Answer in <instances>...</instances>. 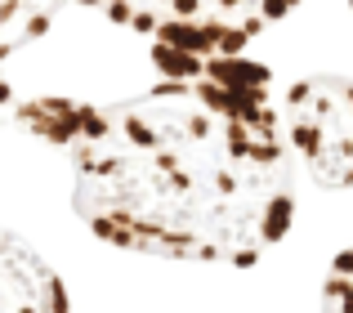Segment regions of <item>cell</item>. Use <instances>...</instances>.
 I'll return each instance as SVG.
<instances>
[{
  "label": "cell",
  "instance_id": "obj_1",
  "mask_svg": "<svg viewBox=\"0 0 353 313\" xmlns=\"http://www.w3.org/2000/svg\"><path fill=\"white\" fill-rule=\"evenodd\" d=\"M72 206L121 251L255 264L295 219V165L268 68L219 54L81 117Z\"/></svg>",
  "mask_w": 353,
  "mask_h": 313
},
{
  "label": "cell",
  "instance_id": "obj_2",
  "mask_svg": "<svg viewBox=\"0 0 353 313\" xmlns=\"http://www.w3.org/2000/svg\"><path fill=\"white\" fill-rule=\"evenodd\" d=\"M300 0H0V81L36 54L54 50L0 112L23 121L59 85L68 54L112 50L108 36L161 59L165 68H192L201 59L241 54L268 27H277Z\"/></svg>",
  "mask_w": 353,
  "mask_h": 313
},
{
  "label": "cell",
  "instance_id": "obj_3",
  "mask_svg": "<svg viewBox=\"0 0 353 313\" xmlns=\"http://www.w3.org/2000/svg\"><path fill=\"white\" fill-rule=\"evenodd\" d=\"M282 130L291 152L327 188H353V81L304 77L282 99Z\"/></svg>",
  "mask_w": 353,
  "mask_h": 313
},
{
  "label": "cell",
  "instance_id": "obj_4",
  "mask_svg": "<svg viewBox=\"0 0 353 313\" xmlns=\"http://www.w3.org/2000/svg\"><path fill=\"white\" fill-rule=\"evenodd\" d=\"M0 313H72L59 273L9 228H0Z\"/></svg>",
  "mask_w": 353,
  "mask_h": 313
},
{
  "label": "cell",
  "instance_id": "obj_5",
  "mask_svg": "<svg viewBox=\"0 0 353 313\" xmlns=\"http://www.w3.org/2000/svg\"><path fill=\"white\" fill-rule=\"evenodd\" d=\"M322 313H353V246L336 255L322 287Z\"/></svg>",
  "mask_w": 353,
  "mask_h": 313
},
{
  "label": "cell",
  "instance_id": "obj_6",
  "mask_svg": "<svg viewBox=\"0 0 353 313\" xmlns=\"http://www.w3.org/2000/svg\"><path fill=\"white\" fill-rule=\"evenodd\" d=\"M349 5H353V0H349Z\"/></svg>",
  "mask_w": 353,
  "mask_h": 313
}]
</instances>
